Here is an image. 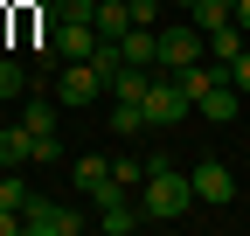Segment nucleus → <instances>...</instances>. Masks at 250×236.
<instances>
[{"instance_id":"1","label":"nucleus","mask_w":250,"mask_h":236,"mask_svg":"<svg viewBox=\"0 0 250 236\" xmlns=\"http://www.w3.org/2000/svg\"><path fill=\"white\" fill-rule=\"evenodd\" d=\"M139 209L153 222H181L195 216V181H188V167H174L167 153H153V174L139 181Z\"/></svg>"},{"instance_id":"2","label":"nucleus","mask_w":250,"mask_h":236,"mask_svg":"<svg viewBox=\"0 0 250 236\" xmlns=\"http://www.w3.org/2000/svg\"><path fill=\"white\" fill-rule=\"evenodd\" d=\"M208 56V35L195 21H174V28H153V70H188Z\"/></svg>"},{"instance_id":"3","label":"nucleus","mask_w":250,"mask_h":236,"mask_svg":"<svg viewBox=\"0 0 250 236\" xmlns=\"http://www.w3.org/2000/svg\"><path fill=\"white\" fill-rule=\"evenodd\" d=\"M139 111H146V125H181V118L195 111V98L181 91V77H174V70H153V83H146Z\"/></svg>"},{"instance_id":"4","label":"nucleus","mask_w":250,"mask_h":236,"mask_svg":"<svg viewBox=\"0 0 250 236\" xmlns=\"http://www.w3.org/2000/svg\"><path fill=\"white\" fill-rule=\"evenodd\" d=\"M83 216L70 209V201H49V195H28V209H21V236H77Z\"/></svg>"},{"instance_id":"5","label":"nucleus","mask_w":250,"mask_h":236,"mask_svg":"<svg viewBox=\"0 0 250 236\" xmlns=\"http://www.w3.org/2000/svg\"><path fill=\"white\" fill-rule=\"evenodd\" d=\"M98 98H111V77L98 63H62L56 70V104H98Z\"/></svg>"},{"instance_id":"6","label":"nucleus","mask_w":250,"mask_h":236,"mask_svg":"<svg viewBox=\"0 0 250 236\" xmlns=\"http://www.w3.org/2000/svg\"><path fill=\"white\" fill-rule=\"evenodd\" d=\"M188 181H195V201H202V209H229V201H236V174L223 160H195Z\"/></svg>"},{"instance_id":"7","label":"nucleus","mask_w":250,"mask_h":236,"mask_svg":"<svg viewBox=\"0 0 250 236\" xmlns=\"http://www.w3.org/2000/svg\"><path fill=\"white\" fill-rule=\"evenodd\" d=\"M195 111H208V125H229V118L243 111V91H236V77L223 70V77H215V83H208V91L195 98Z\"/></svg>"},{"instance_id":"8","label":"nucleus","mask_w":250,"mask_h":236,"mask_svg":"<svg viewBox=\"0 0 250 236\" xmlns=\"http://www.w3.org/2000/svg\"><path fill=\"white\" fill-rule=\"evenodd\" d=\"M7 167H35V132H28L21 118L0 132V174H7Z\"/></svg>"},{"instance_id":"9","label":"nucleus","mask_w":250,"mask_h":236,"mask_svg":"<svg viewBox=\"0 0 250 236\" xmlns=\"http://www.w3.org/2000/svg\"><path fill=\"white\" fill-rule=\"evenodd\" d=\"M90 28H98L104 42H125V28H139L132 21V0H98V21H90Z\"/></svg>"},{"instance_id":"10","label":"nucleus","mask_w":250,"mask_h":236,"mask_svg":"<svg viewBox=\"0 0 250 236\" xmlns=\"http://www.w3.org/2000/svg\"><path fill=\"white\" fill-rule=\"evenodd\" d=\"M70 181H77V195H98V188L111 181V160H98V153H77V160H70Z\"/></svg>"},{"instance_id":"11","label":"nucleus","mask_w":250,"mask_h":236,"mask_svg":"<svg viewBox=\"0 0 250 236\" xmlns=\"http://www.w3.org/2000/svg\"><path fill=\"white\" fill-rule=\"evenodd\" d=\"M243 49H250V35H243L236 21H223V28H215V35H208V56H215V63H236Z\"/></svg>"},{"instance_id":"12","label":"nucleus","mask_w":250,"mask_h":236,"mask_svg":"<svg viewBox=\"0 0 250 236\" xmlns=\"http://www.w3.org/2000/svg\"><path fill=\"white\" fill-rule=\"evenodd\" d=\"M111 132H118V139H139V132H146L139 98H111Z\"/></svg>"},{"instance_id":"13","label":"nucleus","mask_w":250,"mask_h":236,"mask_svg":"<svg viewBox=\"0 0 250 236\" xmlns=\"http://www.w3.org/2000/svg\"><path fill=\"white\" fill-rule=\"evenodd\" d=\"M146 83H153L146 63H118V70H111V98H146Z\"/></svg>"},{"instance_id":"14","label":"nucleus","mask_w":250,"mask_h":236,"mask_svg":"<svg viewBox=\"0 0 250 236\" xmlns=\"http://www.w3.org/2000/svg\"><path fill=\"white\" fill-rule=\"evenodd\" d=\"M229 14H236V0H195V7H188V21H195L202 35H215V28H223Z\"/></svg>"},{"instance_id":"15","label":"nucleus","mask_w":250,"mask_h":236,"mask_svg":"<svg viewBox=\"0 0 250 236\" xmlns=\"http://www.w3.org/2000/svg\"><path fill=\"white\" fill-rule=\"evenodd\" d=\"M118 56H125V63H146V70H153V28H125Z\"/></svg>"},{"instance_id":"16","label":"nucleus","mask_w":250,"mask_h":236,"mask_svg":"<svg viewBox=\"0 0 250 236\" xmlns=\"http://www.w3.org/2000/svg\"><path fill=\"white\" fill-rule=\"evenodd\" d=\"M21 125L35 132V139H42V132H56V104H49V98H28V104H21Z\"/></svg>"},{"instance_id":"17","label":"nucleus","mask_w":250,"mask_h":236,"mask_svg":"<svg viewBox=\"0 0 250 236\" xmlns=\"http://www.w3.org/2000/svg\"><path fill=\"white\" fill-rule=\"evenodd\" d=\"M21 91H28V70H21V63H7V56H0V104H14Z\"/></svg>"},{"instance_id":"18","label":"nucleus","mask_w":250,"mask_h":236,"mask_svg":"<svg viewBox=\"0 0 250 236\" xmlns=\"http://www.w3.org/2000/svg\"><path fill=\"white\" fill-rule=\"evenodd\" d=\"M0 201H7V209H28V181H21V167L0 174Z\"/></svg>"},{"instance_id":"19","label":"nucleus","mask_w":250,"mask_h":236,"mask_svg":"<svg viewBox=\"0 0 250 236\" xmlns=\"http://www.w3.org/2000/svg\"><path fill=\"white\" fill-rule=\"evenodd\" d=\"M56 21H98V0H56Z\"/></svg>"},{"instance_id":"20","label":"nucleus","mask_w":250,"mask_h":236,"mask_svg":"<svg viewBox=\"0 0 250 236\" xmlns=\"http://www.w3.org/2000/svg\"><path fill=\"white\" fill-rule=\"evenodd\" d=\"M229 77H236V91H243V104H250V49L236 56V63H229Z\"/></svg>"},{"instance_id":"21","label":"nucleus","mask_w":250,"mask_h":236,"mask_svg":"<svg viewBox=\"0 0 250 236\" xmlns=\"http://www.w3.org/2000/svg\"><path fill=\"white\" fill-rule=\"evenodd\" d=\"M0 236H21V209H7V201H0Z\"/></svg>"},{"instance_id":"22","label":"nucleus","mask_w":250,"mask_h":236,"mask_svg":"<svg viewBox=\"0 0 250 236\" xmlns=\"http://www.w3.org/2000/svg\"><path fill=\"white\" fill-rule=\"evenodd\" d=\"M236 28H243V35H250V0H236V14H229Z\"/></svg>"}]
</instances>
